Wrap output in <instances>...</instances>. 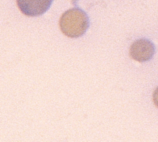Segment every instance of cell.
Masks as SVG:
<instances>
[{"mask_svg":"<svg viewBox=\"0 0 158 142\" xmlns=\"http://www.w3.org/2000/svg\"><path fill=\"white\" fill-rule=\"evenodd\" d=\"M90 26L87 14L79 8H73L64 13L59 19L62 33L71 38H77L85 34Z\"/></svg>","mask_w":158,"mask_h":142,"instance_id":"1","label":"cell"},{"mask_svg":"<svg viewBox=\"0 0 158 142\" xmlns=\"http://www.w3.org/2000/svg\"><path fill=\"white\" fill-rule=\"evenodd\" d=\"M155 53V46L148 39H139L131 46L130 57L136 61L143 63L150 61Z\"/></svg>","mask_w":158,"mask_h":142,"instance_id":"2","label":"cell"},{"mask_svg":"<svg viewBox=\"0 0 158 142\" xmlns=\"http://www.w3.org/2000/svg\"><path fill=\"white\" fill-rule=\"evenodd\" d=\"M20 11L28 17H38L50 8L53 0H16Z\"/></svg>","mask_w":158,"mask_h":142,"instance_id":"3","label":"cell"},{"mask_svg":"<svg viewBox=\"0 0 158 142\" xmlns=\"http://www.w3.org/2000/svg\"><path fill=\"white\" fill-rule=\"evenodd\" d=\"M153 101H154L155 105L158 108V87L155 90L154 94H153Z\"/></svg>","mask_w":158,"mask_h":142,"instance_id":"4","label":"cell"}]
</instances>
